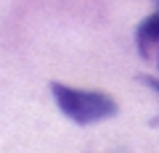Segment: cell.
Instances as JSON below:
<instances>
[{"label": "cell", "instance_id": "6da1fadb", "mask_svg": "<svg viewBox=\"0 0 159 153\" xmlns=\"http://www.w3.org/2000/svg\"><path fill=\"white\" fill-rule=\"evenodd\" d=\"M53 100L61 108V113H66L72 121L77 124H93V121H103L111 119L117 113V103L109 95L96 90H74L69 85H58L53 82L51 85Z\"/></svg>", "mask_w": 159, "mask_h": 153}, {"label": "cell", "instance_id": "7a4b0ae2", "mask_svg": "<svg viewBox=\"0 0 159 153\" xmlns=\"http://www.w3.org/2000/svg\"><path fill=\"white\" fill-rule=\"evenodd\" d=\"M135 40H138V50H141V56H146V48L151 45V42H159V0H157V11H154L148 19L141 21Z\"/></svg>", "mask_w": 159, "mask_h": 153}]
</instances>
